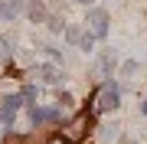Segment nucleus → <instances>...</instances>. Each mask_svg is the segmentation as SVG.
<instances>
[{"label": "nucleus", "mask_w": 147, "mask_h": 144, "mask_svg": "<svg viewBox=\"0 0 147 144\" xmlns=\"http://www.w3.org/2000/svg\"><path fill=\"white\" fill-rule=\"evenodd\" d=\"M118 138V124H101V131H98V141L101 144H111Z\"/></svg>", "instance_id": "obj_8"}, {"label": "nucleus", "mask_w": 147, "mask_h": 144, "mask_svg": "<svg viewBox=\"0 0 147 144\" xmlns=\"http://www.w3.org/2000/svg\"><path fill=\"white\" fill-rule=\"evenodd\" d=\"M30 16H33V20H42V16H46V7H42L39 0H33V3H30Z\"/></svg>", "instance_id": "obj_9"}, {"label": "nucleus", "mask_w": 147, "mask_h": 144, "mask_svg": "<svg viewBox=\"0 0 147 144\" xmlns=\"http://www.w3.org/2000/svg\"><path fill=\"white\" fill-rule=\"evenodd\" d=\"M124 75H131V72H137V62H124V69H121Z\"/></svg>", "instance_id": "obj_14"}, {"label": "nucleus", "mask_w": 147, "mask_h": 144, "mask_svg": "<svg viewBox=\"0 0 147 144\" xmlns=\"http://www.w3.org/2000/svg\"><path fill=\"white\" fill-rule=\"evenodd\" d=\"M36 75H39L42 82H49V85H56V82L62 79V75H59V69H56V66H49V62H46V66H39V69H36Z\"/></svg>", "instance_id": "obj_7"}, {"label": "nucleus", "mask_w": 147, "mask_h": 144, "mask_svg": "<svg viewBox=\"0 0 147 144\" xmlns=\"http://www.w3.org/2000/svg\"><path fill=\"white\" fill-rule=\"evenodd\" d=\"M85 131H88V115L72 118V124L65 128V141H69V144H79V141L85 138Z\"/></svg>", "instance_id": "obj_4"}, {"label": "nucleus", "mask_w": 147, "mask_h": 144, "mask_svg": "<svg viewBox=\"0 0 147 144\" xmlns=\"http://www.w3.org/2000/svg\"><path fill=\"white\" fill-rule=\"evenodd\" d=\"M85 23H92V36L95 39H105L108 36V13L105 10H88V20Z\"/></svg>", "instance_id": "obj_3"}, {"label": "nucleus", "mask_w": 147, "mask_h": 144, "mask_svg": "<svg viewBox=\"0 0 147 144\" xmlns=\"http://www.w3.org/2000/svg\"><path fill=\"white\" fill-rule=\"evenodd\" d=\"M118 105H121V89L115 82H105V85L98 89V95H95V108H98V112H115Z\"/></svg>", "instance_id": "obj_1"}, {"label": "nucleus", "mask_w": 147, "mask_h": 144, "mask_svg": "<svg viewBox=\"0 0 147 144\" xmlns=\"http://www.w3.org/2000/svg\"><path fill=\"white\" fill-rule=\"evenodd\" d=\"M10 53H13V43L7 36H0V59H10Z\"/></svg>", "instance_id": "obj_10"}, {"label": "nucleus", "mask_w": 147, "mask_h": 144, "mask_svg": "<svg viewBox=\"0 0 147 144\" xmlns=\"http://www.w3.org/2000/svg\"><path fill=\"white\" fill-rule=\"evenodd\" d=\"M111 69H115V53H111V49H105V53L95 59L92 75H95V79H105V75H111Z\"/></svg>", "instance_id": "obj_5"}, {"label": "nucleus", "mask_w": 147, "mask_h": 144, "mask_svg": "<svg viewBox=\"0 0 147 144\" xmlns=\"http://www.w3.org/2000/svg\"><path fill=\"white\" fill-rule=\"evenodd\" d=\"M23 10V0H0V20H13Z\"/></svg>", "instance_id": "obj_6"}, {"label": "nucleus", "mask_w": 147, "mask_h": 144, "mask_svg": "<svg viewBox=\"0 0 147 144\" xmlns=\"http://www.w3.org/2000/svg\"><path fill=\"white\" fill-rule=\"evenodd\" d=\"M46 23H49V30H53V33H62V20H56V16H49Z\"/></svg>", "instance_id": "obj_13"}, {"label": "nucleus", "mask_w": 147, "mask_h": 144, "mask_svg": "<svg viewBox=\"0 0 147 144\" xmlns=\"http://www.w3.org/2000/svg\"><path fill=\"white\" fill-rule=\"evenodd\" d=\"M79 46L85 49V53H88V49H95V36H92V33H82V39H79Z\"/></svg>", "instance_id": "obj_11"}, {"label": "nucleus", "mask_w": 147, "mask_h": 144, "mask_svg": "<svg viewBox=\"0 0 147 144\" xmlns=\"http://www.w3.org/2000/svg\"><path fill=\"white\" fill-rule=\"evenodd\" d=\"M75 3H92V0H75Z\"/></svg>", "instance_id": "obj_15"}, {"label": "nucleus", "mask_w": 147, "mask_h": 144, "mask_svg": "<svg viewBox=\"0 0 147 144\" xmlns=\"http://www.w3.org/2000/svg\"><path fill=\"white\" fill-rule=\"evenodd\" d=\"M20 105H23V95H3V98H0V118H3L7 124H13Z\"/></svg>", "instance_id": "obj_2"}, {"label": "nucleus", "mask_w": 147, "mask_h": 144, "mask_svg": "<svg viewBox=\"0 0 147 144\" xmlns=\"http://www.w3.org/2000/svg\"><path fill=\"white\" fill-rule=\"evenodd\" d=\"M65 39H69V43H79V39H82L79 26H65Z\"/></svg>", "instance_id": "obj_12"}, {"label": "nucleus", "mask_w": 147, "mask_h": 144, "mask_svg": "<svg viewBox=\"0 0 147 144\" xmlns=\"http://www.w3.org/2000/svg\"><path fill=\"white\" fill-rule=\"evenodd\" d=\"M144 115H147V98H144Z\"/></svg>", "instance_id": "obj_16"}]
</instances>
